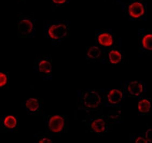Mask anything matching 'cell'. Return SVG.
Here are the masks:
<instances>
[{
  "instance_id": "6da1fadb",
  "label": "cell",
  "mask_w": 152,
  "mask_h": 143,
  "mask_svg": "<svg viewBox=\"0 0 152 143\" xmlns=\"http://www.w3.org/2000/svg\"><path fill=\"white\" fill-rule=\"evenodd\" d=\"M122 9L131 20H143L147 14V4L144 0H129L123 3Z\"/></svg>"
},
{
  "instance_id": "7a4b0ae2",
  "label": "cell",
  "mask_w": 152,
  "mask_h": 143,
  "mask_svg": "<svg viewBox=\"0 0 152 143\" xmlns=\"http://www.w3.org/2000/svg\"><path fill=\"white\" fill-rule=\"evenodd\" d=\"M68 31V25L64 22H56L50 24L47 29L48 35L53 41L64 38Z\"/></svg>"
},
{
  "instance_id": "3957f363",
  "label": "cell",
  "mask_w": 152,
  "mask_h": 143,
  "mask_svg": "<svg viewBox=\"0 0 152 143\" xmlns=\"http://www.w3.org/2000/svg\"><path fill=\"white\" fill-rule=\"evenodd\" d=\"M34 29V22L30 17L23 18L18 24V34L20 37L26 38L31 35Z\"/></svg>"
},
{
  "instance_id": "277c9868",
  "label": "cell",
  "mask_w": 152,
  "mask_h": 143,
  "mask_svg": "<svg viewBox=\"0 0 152 143\" xmlns=\"http://www.w3.org/2000/svg\"><path fill=\"white\" fill-rule=\"evenodd\" d=\"M83 101L85 107L88 108H96L101 103V97L95 91H88L84 96Z\"/></svg>"
},
{
  "instance_id": "5b68a950",
  "label": "cell",
  "mask_w": 152,
  "mask_h": 143,
  "mask_svg": "<svg viewBox=\"0 0 152 143\" xmlns=\"http://www.w3.org/2000/svg\"><path fill=\"white\" fill-rule=\"evenodd\" d=\"M49 126L51 131L54 133L59 132L64 127V120L61 116H53L50 119Z\"/></svg>"
},
{
  "instance_id": "8992f818",
  "label": "cell",
  "mask_w": 152,
  "mask_h": 143,
  "mask_svg": "<svg viewBox=\"0 0 152 143\" xmlns=\"http://www.w3.org/2000/svg\"><path fill=\"white\" fill-rule=\"evenodd\" d=\"M96 40L100 45L104 47H110L114 44V38L110 32H102L97 36Z\"/></svg>"
},
{
  "instance_id": "52a82bcc",
  "label": "cell",
  "mask_w": 152,
  "mask_h": 143,
  "mask_svg": "<svg viewBox=\"0 0 152 143\" xmlns=\"http://www.w3.org/2000/svg\"><path fill=\"white\" fill-rule=\"evenodd\" d=\"M127 91L131 95L138 97L143 91V86L139 82H130L127 87Z\"/></svg>"
},
{
  "instance_id": "ba28073f",
  "label": "cell",
  "mask_w": 152,
  "mask_h": 143,
  "mask_svg": "<svg viewBox=\"0 0 152 143\" xmlns=\"http://www.w3.org/2000/svg\"><path fill=\"white\" fill-rule=\"evenodd\" d=\"M123 99V93L118 89H113L108 93L107 99L112 104H118Z\"/></svg>"
},
{
  "instance_id": "9c48e42d",
  "label": "cell",
  "mask_w": 152,
  "mask_h": 143,
  "mask_svg": "<svg viewBox=\"0 0 152 143\" xmlns=\"http://www.w3.org/2000/svg\"><path fill=\"white\" fill-rule=\"evenodd\" d=\"M141 44L143 49L152 51V33L143 34L141 37Z\"/></svg>"
},
{
  "instance_id": "30bf717a",
  "label": "cell",
  "mask_w": 152,
  "mask_h": 143,
  "mask_svg": "<svg viewBox=\"0 0 152 143\" xmlns=\"http://www.w3.org/2000/svg\"><path fill=\"white\" fill-rule=\"evenodd\" d=\"M108 58L111 63L117 64L121 61L122 54L118 50L113 49L108 53Z\"/></svg>"
},
{
  "instance_id": "8fae6325",
  "label": "cell",
  "mask_w": 152,
  "mask_h": 143,
  "mask_svg": "<svg viewBox=\"0 0 152 143\" xmlns=\"http://www.w3.org/2000/svg\"><path fill=\"white\" fill-rule=\"evenodd\" d=\"M91 127L96 133H102L105 130V123L102 119H96L91 124Z\"/></svg>"
},
{
  "instance_id": "7c38bea8",
  "label": "cell",
  "mask_w": 152,
  "mask_h": 143,
  "mask_svg": "<svg viewBox=\"0 0 152 143\" xmlns=\"http://www.w3.org/2000/svg\"><path fill=\"white\" fill-rule=\"evenodd\" d=\"M137 108L139 111L142 113H146L149 111L151 108V104L148 100L143 99L138 103Z\"/></svg>"
},
{
  "instance_id": "4fadbf2b",
  "label": "cell",
  "mask_w": 152,
  "mask_h": 143,
  "mask_svg": "<svg viewBox=\"0 0 152 143\" xmlns=\"http://www.w3.org/2000/svg\"><path fill=\"white\" fill-rule=\"evenodd\" d=\"M38 70L42 73L49 74L51 72V65L50 62L43 60L38 64Z\"/></svg>"
},
{
  "instance_id": "5bb4252c",
  "label": "cell",
  "mask_w": 152,
  "mask_h": 143,
  "mask_svg": "<svg viewBox=\"0 0 152 143\" xmlns=\"http://www.w3.org/2000/svg\"><path fill=\"white\" fill-rule=\"evenodd\" d=\"M102 54V51L98 47L94 46L88 49L87 53V55L89 58L93 59L99 58Z\"/></svg>"
},
{
  "instance_id": "9a60e30c",
  "label": "cell",
  "mask_w": 152,
  "mask_h": 143,
  "mask_svg": "<svg viewBox=\"0 0 152 143\" xmlns=\"http://www.w3.org/2000/svg\"><path fill=\"white\" fill-rule=\"evenodd\" d=\"M26 108H28L30 111H35L38 109L39 103L37 99H30L26 101Z\"/></svg>"
},
{
  "instance_id": "2e32d148",
  "label": "cell",
  "mask_w": 152,
  "mask_h": 143,
  "mask_svg": "<svg viewBox=\"0 0 152 143\" xmlns=\"http://www.w3.org/2000/svg\"><path fill=\"white\" fill-rule=\"evenodd\" d=\"M17 124V120L15 117L12 116H8L4 120V125L7 128H13Z\"/></svg>"
},
{
  "instance_id": "e0dca14e",
  "label": "cell",
  "mask_w": 152,
  "mask_h": 143,
  "mask_svg": "<svg viewBox=\"0 0 152 143\" xmlns=\"http://www.w3.org/2000/svg\"><path fill=\"white\" fill-rule=\"evenodd\" d=\"M7 81L8 79L6 74L3 73H0V87H4L7 84Z\"/></svg>"
},
{
  "instance_id": "ac0fdd59",
  "label": "cell",
  "mask_w": 152,
  "mask_h": 143,
  "mask_svg": "<svg viewBox=\"0 0 152 143\" xmlns=\"http://www.w3.org/2000/svg\"><path fill=\"white\" fill-rule=\"evenodd\" d=\"M145 137L146 140L149 142H152V129L150 128L147 131L145 134Z\"/></svg>"
},
{
  "instance_id": "d6986e66",
  "label": "cell",
  "mask_w": 152,
  "mask_h": 143,
  "mask_svg": "<svg viewBox=\"0 0 152 143\" xmlns=\"http://www.w3.org/2000/svg\"><path fill=\"white\" fill-rule=\"evenodd\" d=\"M53 3L58 6L64 5L69 2V0H52Z\"/></svg>"
},
{
  "instance_id": "ffe728a7",
  "label": "cell",
  "mask_w": 152,
  "mask_h": 143,
  "mask_svg": "<svg viewBox=\"0 0 152 143\" xmlns=\"http://www.w3.org/2000/svg\"><path fill=\"white\" fill-rule=\"evenodd\" d=\"M39 143H53V141L50 139L49 138L47 137H42V138L38 140Z\"/></svg>"
},
{
  "instance_id": "44dd1931",
  "label": "cell",
  "mask_w": 152,
  "mask_h": 143,
  "mask_svg": "<svg viewBox=\"0 0 152 143\" xmlns=\"http://www.w3.org/2000/svg\"><path fill=\"white\" fill-rule=\"evenodd\" d=\"M135 143H148V142L146 140V139H145L141 137H138L135 140Z\"/></svg>"
}]
</instances>
